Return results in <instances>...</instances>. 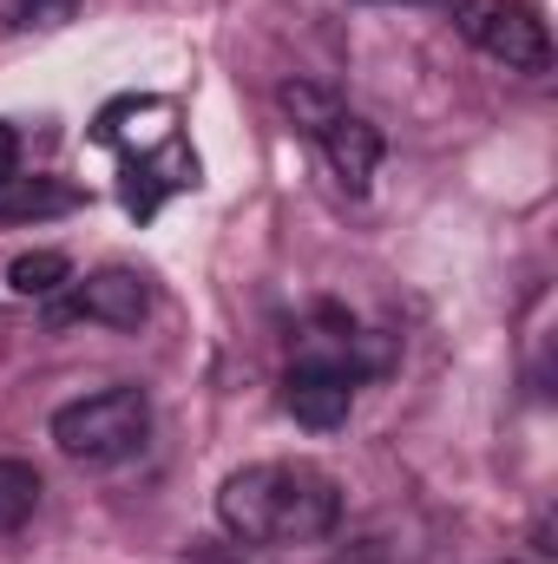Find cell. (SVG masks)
<instances>
[{"label":"cell","instance_id":"cell-1","mask_svg":"<svg viewBox=\"0 0 558 564\" xmlns=\"http://www.w3.org/2000/svg\"><path fill=\"white\" fill-rule=\"evenodd\" d=\"M217 519L237 545H257V552L322 545L342 525V492L309 459H257V466H237L224 479Z\"/></svg>","mask_w":558,"mask_h":564},{"label":"cell","instance_id":"cell-2","mask_svg":"<svg viewBox=\"0 0 558 564\" xmlns=\"http://www.w3.org/2000/svg\"><path fill=\"white\" fill-rule=\"evenodd\" d=\"M355 322H342L335 308L315 315V328L302 335L289 375H282V408L315 433H335L355 408V381H362V361H355Z\"/></svg>","mask_w":558,"mask_h":564},{"label":"cell","instance_id":"cell-3","mask_svg":"<svg viewBox=\"0 0 558 564\" xmlns=\"http://www.w3.org/2000/svg\"><path fill=\"white\" fill-rule=\"evenodd\" d=\"M151 440V394L144 388H99V394H79L53 414V446L73 459V466H119L144 453Z\"/></svg>","mask_w":558,"mask_h":564},{"label":"cell","instance_id":"cell-4","mask_svg":"<svg viewBox=\"0 0 558 564\" xmlns=\"http://www.w3.org/2000/svg\"><path fill=\"white\" fill-rule=\"evenodd\" d=\"M453 26L466 46H480L506 73H526V79L552 73V33L533 0H453Z\"/></svg>","mask_w":558,"mask_h":564},{"label":"cell","instance_id":"cell-5","mask_svg":"<svg viewBox=\"0 0 558 564\" xmlns=\"http://www.w3.org/2000/svg\"><path fill=\"white\" fill-rule=\"evenodd\" d=\"M151 315V276L144 270H93V276H73L53 302H46V322L66 328V322H99V328H139Z\"/></svg>","mask_w":558,"mask_h":564},{"label":"cell","instance_id":"cell-6","mask_svg":"<svg viewBox=\"0 0 558 564\" xmlns=\"http://www.w3.org/2000/svg\"><path fill=\"white\" fill-rule=\"evenodd\" d=\"M315 151L329 158V171H335V184H342L348 197H368V184H375V171H382V132H375L362 112H335V119L315 132Z\"/></svg>","mask_w":558,"mask_h":564},{"label":"cell","instance_id":"cell-7","mask_svg":"<svg viewBox=\"0 0 558 564\" xmlns=\"http://www.w3.org/2000/svg\"><path fill=\"white\" fill-rule=\"evenodd\" d=\"M184 184H197V158L178 139H164L158 151L126 158V210H132V217H151V210H158L171 191H184Z\"/></svg>","mask_w":558,"mask_h":564},{"label":"cell","instance_id":"cell-8","mask_svg":"<svg viewBox=\"0 0 558 564\" xmlns=\"http://www.w3.org/2000/svg\"><path fill=\"white\" fill-rule=\"evenodd\" d=\"M277 106H282V119H289L302 139H315V132H322L335 112H348V106H342L329 86H315V79H289V86L277 93Z\"/></svg>","mask_w":558,"mask_h":564},{"label":"cell","instance_id":"cell-9","mask_svg":"<svg viewBox=\"0 0 558 564\" xmlns=\"http://www.w3.org/2000/svg\"><path fill=\"white\" fill-rule=\"evenodd\" d=\"M7 282H13V295H26V302H53V295L73 282V263H66L60 250H26V257H13Z\"/></svg>","mask_w":558,"mask_h":564},{"label":"cell","instance_id":"cell-10","mask_svg":"<svg viewBox=\"0 0 558 564\" xmlns=\"http://www.w3.org/2000/svg\"><path fill=\"white\" fill-rule=\"evenodd\" d=\"M53 210H73V191L66 184H46V177H13L0 191V224H20V217H53Z\"/></svg>","mask_w":558,"mask_h":564},{"label":"cell","instance_id":"cell-11","mask_svg":"<svg viewBox=\"0 0 558 564\" xmlns=\"http://www.w3.org/2000/svg\"><path fill=\"white\" fill-rule=\"evenodd\" d=\"M40 512V473L26 459H0V539Z\"/></svg>","mask_w":558,"mask_h":564},{"label":"cell","instance_id":"cell-12","mask_svg":"<svg viewBox=\"0 0 558 564\" xmlns=\"http://www.w3.org/2000/svg\"><path fill=\"white\" fill-rule=\"evenodd\" d=\"M20 177V139H13V126H0V191Z\"/></svg>","mask_w":558,"mask_h":564},{"label":"cell","instance_id":"cell-13","mask_svg":"<svg viewBox=\"0 0 558 564\" xmlns=\"http://www.w3.org/2000/svg\"><path fill=\"white\" fill-rule=\"evenodd\" d=\"M13 7H26V0H13ZM40 7H53V13H60V7H66V0H33V13H40Z\"/></svg>","mask_w":558,"mask_h":564},{"label":"cell","instance_id":"cell-14","mask_svg":"<svg viewBox=\"0 0 558 564\" xmlns=\"http://www.w3.org/2000/svg\"><path fill=\"white\" fill-rule=\"evenodd\" d=\"M415 7H453V0H415Z\"/></svg>","mask_w":558,"mask_h":564}]
</instances>
